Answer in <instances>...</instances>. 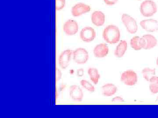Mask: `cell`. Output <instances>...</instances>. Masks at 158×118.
I'll return each instance as SVG.
<instances>
[{
  "mask_svg": "<svg viewBox=\"0 0 158 118\" xmlns=\"http://www.w3.org/2000/svg\"><path fill=\"white\" fill-rule=\"evenodd\" d=\"M103 37L106 42L110 44H116L120 39V32L118 27L111 25L108 26L103 32Z\"/></svg>",
  "mask_w": 158,
  "mask_h": 118,
  "instance_id": "obj_1",
  "label": "cell"
},
{
  "mask_svg": "<svg viewBox=\"0 0 158 118\" xmlns=\"http://www.w3.org/2000/svg\"><path fill=\"white\" fill-rule=\"evenodd\" d=\"M140 11L141 14L144 17H151L156 13L157 6L152 0H145L141 3Z\"/></svg>",
  "mask_w": 158,
  "mask_h": 118,
  "instance_id": "obj_2",
  "label": "cell"
},
{
  "mask_svg": "<svg viewBox=\"0 0 158 118\" xmlns=\"http://www.w3.org/2000/svg\"><path fill=\"white\" fill-rule=\"evenodd\" d=\"M122 21L126 28L131 34H135L138 30V26L135 18L129 14H123L122 15Z\"/></svg>",
  "mask_w": 158,
  "mask_h": 118,
  "instance_id": "obj_3",
  "label": "cell"
},
{
  "mask_svg": "<svg viewBox=\"0 0 158 118\" xmlns=\"http://www.w3.org/2000/svg\"><path fill=\"white\" fill-rule=\"evenodd\" d=\"M89 55L85 49L79 48L73 51V59L77 64L83 65L88 61Z\"/></svg>",
  "mask_w": 158,
  "mask_h": 118,
  "instance_id": "obj_4",
  "label": "cell"
},
{
  "mask_svg": "<svg viewBox=\"0 0 158 118\" xmlns=\"http://www.w3.org/2000/svg\"><path fill=\"white\" fill-rule=\"evenodd\" d=\"M121 81L128 86H133L137 83L138 81V75L132 70H127L122 73Z\"/></svg>",
  "mask_w": 158,
  "mask_h": 118,
  "instance_id": "obj_5",
  "label": "cell"
},
{
  "mask_svg": "<svg viewBox=\"0 0 158 118\" xmlns=\"http://www.w3.org/2000/svg\"><path fill=\"white\" fill-rule=\"evenodd\" d=\"M80 38L82 41L89 42L93 41L96 37V32L93 28L85 27L80 32Z\"/></svg>",
  "mask_w": 158,
  "mask_h": 118,
  "instance_id": "obj_6",
  "label": "cell"
},
{
  "mask_svg": "<svg viewBox=\"0 0 158 118\" xmlns=\"http://www.w3.org/2000/svg\"><path fill=\"white\" fill-rule=\"evenodd\" d=\"M73 50L67 49L62 52L60 55L59 58V63L60 68L62 69H65L68 68L72 57H73Z\"/></svg>",
  "mask_w": 158,
  "mask_h": 118,
  "instance_id": "obj_7",
  "label": "cell"
},
{
  "mask_svg": "<svg viewBox=\"0 0 158 118\" xmlns=\"http://www.w3.org/2000/svg\"><path fill=\"white\" fill-rule=\"evenodd\" d=\"M78 30V24L74 20H68L65 23L63 26V30L66 35L68 36L75 35L77 33Z\"/></svg>",
  "mask_w": 158,
  "mask_h": 118,
  "instance_id": "obj_8",
  "label": "cell"
},
{
  "mask_svg": "<svg viewBox=\"0 0 158 118\" xmlns=\"http://www.w3.org/2000/svg\"><path fill=\"white\" fill-rule=\"evenodd\" d=\"M142 28L148 32H157L158 31V21L153 19L143 20L140 22Z\"/></svg>",
  "mask_w": 158,
  "mask_h": 118,
  "instance_id": "obj_9",
  "label": "cell"
},
{
  "mask_svg": "<svg viewBox=\"0 0 158 118\" xmlns=\"http://www.w3.org/2000/svg\"><path fill=\"white\" fill-rule=\"evenodd\" d=\"M90 11V6L83 3H79L73 7L71 13L74 17H78L85 13L89 12Z\"/></svg>",
  "mask_w": 158,
  "mask_h": 118,
  "instance_id": "obj_10",
  "label": "cell"
},
{
  "mask_svg": "<svg viewBox=\"0 0 158 118\" xmlns=\"http://www.w3.org/2000/svg\"><path fill=\"white\" fill-rule=\"evenodd\" d=\"M69 94L71 98L74 101H81L84 97L82 89L79 86L73 85L69 89Z\"/></svg>",
  "mask_w": 158,
  "mask_h": 118,
  "instance_id": "obj_11",
  "label": "cell"
},
{
  "mask_svg": "<svg viewBox=\"0 0 158 118\" xmlns=\"http://www.w3.org/2000/svg\"><path fill=\"white\" fill-rule=\"evenodd\" d=\"M109 52V49L106 43H100L94 47L93 53L94 57L97 58H103L106 56Z\"/></svg>",
  "mask_w": 158,
  "mask_h": 118,
  "instance_id": "obj_12",
  "label": "cell"
},
{
  "mask_svg": "<svg viewBox=\"0 0 158 118\" xmlns=\"http://www.w3.org/2000/svg\"><path fill=\"white\" fill-rule=\"evenodd\" d=\"M106 20L105 14L102 11H94L91 15V21L93 24L97 26H101L103 25Z\"/></svg>",
  "mask_w": 158,
  "mask_h": 118,
  "instance_id": "obj_13",
  "label": "cell"
},
{
  "mask_svg": "<svg viewBox=\"0 0 158 118\" xmlns=\"http://www.w3.org/2000/svg\"><path fill=\"white\" fill-rule=\"evenodd\" d=\"M146 45L145 39L143 37L135 36L131 40V47L135 50H140L144 49Z\"/></svg>",
  "mask_w": 158,
  "mask_h": 118,
  "instance_id": "obj_14",
  "label": "cell"
},
{
  "mask_svg": "<svg viewBox=\"0 0 158 118\" xmlns=\"http://www.w3.org/2000/svg\"><path fill=\"white\" fill-rule=\"evenodd\" d=\"M102 93L104 96L110 97L115 95L117 91V87L113 84L109 83L104 85L102 87Z\"/></svg>",
  "mask_w": 158,
  "mask_h": 118,
  "instance_id": "obj_15",
  "label": "cell"
},
{
  "mask_svg": "<svg viewBox=\"0 0 158 118\" xmlns=\"http://www.w3.org/2000/svg\"><path fill=\"white\" fill-rule=\"evenodd\" d=\"M127 49V43L125 40H122L118 43L114 52L116 57L121 58L124 56Z\"/></svg>",
  "mask_w": 158,
  "mask_h": 118,
  "instance_id": "obj_16",
  "label": "cell"
},
{
  "mask_svg": "<svg viewBox=\"0 0 158 118\" xmlns=\"http://www.w3.org/2000/svg\"><path fill=\"white\" fill-rule=\"evenodd\" d=\"M145 39L146 45L144 49H150L155 47L157 44V40L155 37L150 34H146L142 37Z\"/></svg>",
  "mask_w": 158,
  "mask_h": 118,
  "instance_id": "obj_17",
  "label": "cell"
},
{
  "mask_svg": "<svg viewBox=\"0 0 158 118\" xmlns=\"http://www.w3.org/2000/svg\"><path fill=\"white\" fill-rule=\"evenodd\" d=\"M88 72L90 80L93 82L94 84H97L100 78V75L98 70L96 68H91L88 69Z\"/></svg>",
  "mask_w": 158,
  "mask_h": 118,
  "instance_id": "obj_18",
  "label": "cell"
},
{
  "mask_svg": "<svg viewBox=\"0 0 158 118\" xmlns=\"http://www.w3.org/2000/svg\"><path fill=\"white\" fill-rule=\"evenodd\" d=\"M149 89L153 94L158 93V77L153 76L149 80Z\"/></svg>",
  "mask_w": 158,
  "mask_h": 118,
  "instance_id": "obj_19",
  "label": "cell"
},
{
  "mask_svg": "<svg viewBox=\"0 0 158 118\" xmlns=\"http://www.w3.org/2000/svg\"><path fill=\"white\" fill-rule=\"evenodd\" d=\"M143 77L145 80L149 81L150 79L154 76L156 74L155 69H151L149 68H145L142 70L141 71Z\"/></svg>",
  "mask_w": 158,
  "mask_h": 118,
  "instance_id": "obj_20",
  "label": "cell"
},
{
  "mask_svg": "<svg viewBox=\"0 0 158 118\" xmlns=\"http://www.w3.org/2000/svg\"><path fill=\"white\" fill-rule=\"evenodd\" d=\"M81 84L83 88L88 90L90 92H95V88L93 85L90 83L89 81L85 80H82L81 81Z\"/></svg>",
  "mask_w": 158,
  "mask_h": 118,
  "instance_id": "obj_21",
  "label": "cell"
},
{
  "mask_svg": "<svg viewBox=\"0 0 158 118\" xmlns=\"http://www.w3.org/2000/svg\"><path fill=\"white\" fill-rule=\"evenodd\" d=\"M65 5V0H56V9L57 11L62 10Z\"/></svg>",
  "mask_w": 158,
  "mask_h": 118,
  "instance_id": "obj_22",
  "label": "cell"
},
{
  "mask_svg": "<svg viewBox=\"0 0 158 118\" xmlns=\"http://www.w3.org/2000/svg\"><path fill=\"white\" fill-rule=\"evenodd\" d=\"M62 77V73L61 70H59V68H56V81H59V80L61 79Z\"/></svg>",
  "mask_w": 158,
  "mask_h": 118,
  "instance_id": "obj_23",
  "label": "cell"
},
{
  "mask_svg": "<svg viewBox=\"0 0 158 118\" xmlns=\"http://www.w3.org/2000/svg\"><path fill=\"white\" fill-rule=\"evenodd\" d=\"M106 5L108 6H113L118 2V0H103Z\"/></svg>",
  "mask_w": 158,
  "mask_h": 118,
  "instance_id": "obj_24",
  "label": "cell"
},
{
  "mask_svg": "<svg viewBox=\"0 0 158 118\" xmlns=\"http://www.w3.org/2000/svg\"><path fill=\"white\" fill-rule=\"evenodd\" d=\"M124 99L120 96H116L112 99V101L113 102H124Z\"/></svg>",
  "mask_w": 158,
  "mask_h": 118,
  "instance_id": "obj_25",
  "label": "cell"
},
{
  "mask_svg": "<svg viewBox=\"0 0 158 118\" xmlns=\"http://www.w3.org/2000/svg\"><path fill=\"white\" fill-rule=\"evenodd\" d=\"M77 75L79 77H81L84 74V70L82 68L79 69L78 70H77Z\"/></svg>",
  "mask_w": 158,
  "mask_h": 118,
  "instance_id": "obj_26",
  "label": "cell"
},
{
  "mask_svg": "<svg viewBox=\"0 0 158 118\" xmlns=\"http://www.w3.org/2000/svg\"><path fill=\"white\" fill-rule=\"evenodd\" d=\"M156 65L158 66V57H157V58L156 60Z\"/></svg>",
  "mask_w": 158,
  "mask_h": 118,
  "instance_id": "obj_27",
  "label": "cell"
},
{
  "mask_svg": "<svg viewBox=\"0 0 158 118\" xmlns=\"http://www.w3.org/2000/svg\"><path fill=\"white\" fill-rule=\"evenodd\" d=\"M156 101H158V96L157 97L156 99Z\"/></svg>",
  "mask_w": 158,
  "mask_h": 118,
  "instance_id": "obj_28",
  "label": "cell"
},
{
  "mask_svg": "<svg viewBox=\"0 0 158 118\" xmlns=\"http://www.w3.org/2000/svg\"><path fill=\"white\" fill-rule=\"evenodd\" d=\"M138 1H141V0H138Z\"/></svg>",
  "mask_w": 158,
  "mask_h": 118,
  "instance_id": "obj_29",
  "label": "cell"
}]
</instances>
